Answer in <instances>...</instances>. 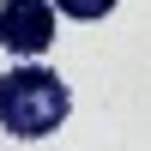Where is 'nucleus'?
Returning a JSON list of instances; mask_svg holds the SVG:
<instances>
[{"label": "nucleus", "mask_w": 151, "mask_h": 151, "mask_svg": "<svg viewBox=\"0 0 151 151\" xmlns=\"http://www.w3.org/2000/svg\"><path fill=\"white\" fill-rule=\"evenodd\" d=\"M67 115H73V91H67V79H60L55 67L24 60V67L0 73V127L6 133L42 139V133H55Z\"/></svg>", "instance_id": "1"}, {"label": "nucleus", "mask_w": 151, "mask_h": 151, "mask_svg": "<svg viewBox=\"0 0 151 151\" xmlns=\"http://www.w3.org/2000/svg\"><path fill=\"white\" fill-rule=\"evenodd\" d=\"M55 42V0H6L0 6V48L18 60H36Z\"/></svg>", "instance_id": "2"}, {"label": "nucleus", "mask_w": 151, "mask_h": 151, "mask_svg": "<svg viewBox=\"0 0 151 151\" xmlns=\"http://www.w3.org/2000/svg\"><path fill=\"white\" fill-rule=\"evenodd\" d=\"M55 12H67V18H109V12H115V0H55Z\"/></svg>", "instance_id": "3"}]
</instances>
